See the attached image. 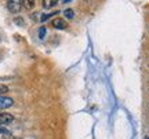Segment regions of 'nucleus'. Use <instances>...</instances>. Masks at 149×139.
Listing matches in <instances>:
<instances>
[{
    "instance_id": "obj_9",
    "label": "nucleus",
    "mask_w": 149,
    "mask_h": 139,
    "mask_svg": "<svg viewBox=\"0 0 149 139\" xmlns=\"http://www.w3.org/2000/svg\"><path fill=\"white\" fill-rule=\"evenodd\" d=\"M44 36H46V28L42 26L40 29H39V37H40V39H44Z\"/></svg>"
},
{
    "instance_id": "obj_1",
    "label": "nucleus",
    "mask_w": 149,
    "mask_h": 139,
    "mask_svg": "<svg viewBox=\"0 0 149 139\" xmlns=\"http://www.w3.org/2000/svg\"><path fill=\"white\" fill-rule=\"evenodd\" d=\"M7 8L13 14H18L22 8V0H7Z\"/></svg>"
},
{
    "instance_id": "obj_6",
    "label": "nucleus",
    "mask_w": 149,
    "mask_h": 139,
    "mask_svg": "<svg viewBox=\"0 0 149 139\" xmlns=\"http://www.w3.org/2000/svg\"><path fill=\"white\" fill-rule=\"evenodd\" d=\"M64 15L66 19H73L74 18V11L72 10V8H66V10H64Z\"/></svg>"
},
{
    "instance_id": "obj_8",
    "label": "nucleus",
    "mask_w": 149,
    "mask_h": 139,
    "mask_svg": "<svg viewBox=\"0 0 149 139\" xmlns=\"http://www.w3.org/2000/svg\"><path fill=\"white\" fill-rule=\"evenodd\" d=\"M6 92H8V87L4 84H0V95H4Z\"/></svg>"
},
{
    "instance_id": "obj_2",
    "label": "nucleus",
    "mask_w": 149,
    "mask_h": 139,
    "mask_svg": "<svg viewBox=\"0 0 149 139\" xmlns=\"http://www.w3.org/2000/svg\"><path fill=\"white\" fill-rule=\"evenodd\" d=\"M14 105V101L8 98V96L0 95V110H4V109H8Z\"/></svg>"
},
{
    "instance_id": "obj_11",
    "label": "nucleus",
    "mask_w": 149,
    "mask_h": 139,
    "mask_svg": "<svg viewBox=\"0 0 149 139\" xmlns=\"http://www.w3.org/2000/svg\"><path fill=\"white\" fill-rule=\"evenodd\" d=\"M0 134H8V131L6 128V125H0Z\"/></svg>"
},
{
    "instance_id": "obj_10",
    "label": "nucleus",
    "mask_w": 149,
    "mask_h": 139,
    "mask_svg": "<svg viewBox=\"0 0 149 139\" xmlns=\"http://www.w3.org/2000/svg\"><path fill=\"white\" fill-rule=\"evenodd\" d=\"M55 14H58V12H53V14H46V15L42 17V21H46V19H48L51 15H55Z\"/></svg>"
},
{
    "instance_id": "obj_7",
    "label": "nucleus",
    "mask_w": 149,
    "mask_h": 139,
    "mask_svg": "<svg viewBox=\"0 0 149 139\" xmlns=\"http://www.w3.org/2000/svg\"><path fill=\"white\" fill-rule=\"evenodd\" d=\"M58 3V0H44V7L46 8H51Z\"/></svg>"
},
{
    "instance_id": "obj_3",
    "label": "nucleus",
    "mask_w": 149,
    "mask_h": 139,
    "mask_svg": "<svg viewBox=\"0 0 149 139\" xmlns=\"http://www.w3.org/2000/svg\"><path fill=\"white\" fill-rule=\"evenodd\" d=\"M51 26L55 28V29H59V30H64V29L68 28V24L62 18H54L53 21H51Z\"/></svg>"
},
{
    "instance_id": "obj_13",
    "label": "nucleus",
    "mask_w": 149,
    "mask_h": 139,
    "mask_svg": "<svg viewBox=\"0 0 149 139\" xmlns=\"http://www.w3.org/2000/svg\"><path fill=\"white\" fill-rule=\"evenodd\" d=\"M43 1H44V0H43Z\"/></svg>"
},
{
    "instance_id": "obj_4",
    "label": "nucleus",
    "mask_w": 149,
    "mask_h": 139,
    "mask_svg": "<svg viewBox=\"0 0 149 139\" xmlns=\"http://www.w3.org/2000/svg\"><path fill=\"white\" fill-rule=\"evenodd\" d=\"M14 120L13 114L10 113H0V125H7Z\"/></svg>"
},
{
    "instance_id": "obj_5",
    "label": "nucleus",
    "mask_w": 149,
    "mask_h": 139,
    "mask_svg": "<svg viewBox=\"0 0 149 139\" xmlns=\"http://www.w3.org/2000/svg\"><path fill=\"white\" fill-rule=\"evenodd\" d=\"M35 3H36V0H22V7L25 10H32L35 7Z\"/></svg>"
},
{
    "instance_id": "obj_12",
    "label": "nucleus",
    "mask_w": 149,
    "mask_h": 139,
    "mask_svg": "<svg viewBox=\"0 0 149 139\" xmlns=\"http://www.w3.org/2000/svg\"><path fill=\"white\" fill-rule=\"evenodd\" d=\"M61 1H62V3H65V1H70V0H61Z\"/></svg>"
}]
</instances>
